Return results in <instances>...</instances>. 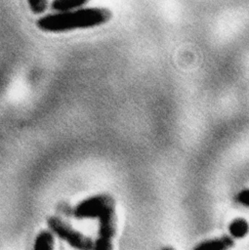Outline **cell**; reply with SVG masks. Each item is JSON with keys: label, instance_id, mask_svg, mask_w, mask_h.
Instances as JSON below:
<instances>
[{"label": "cell", "instance_id": "6da1fadb", "mask_svg": "<svg viewBox=\"0 0 249 250\" xmlns=\"http://www.w3.org/2000/svg\"><path fill=\"white\" fill-rule=\"evenodd\" d=\"M111 17L105 8H78L66 12H55L36 21L39 29L47 32H65L80 28H89L106 22Z\"/></svg>", "mask_w": 249, "mask_h": 250}, {"label": "cell", "instance_id": "7a4b0ae2", "mask_svg": "<svg viewBox=\"0 0 249 250\" xmlns=\"http://www.w3.org/2000/svg\"><path fill=\"white\" fill-rule=\"evenodd\" d=\"M114 212L113 200L107 195H95L80 202L74 209V216L79 219L102 218Z\"/></svg>", "mask_w": 249, "mask_h": 250}, {"label": "cell", "instance_id": "3957f363", "mask_svg": "<svg viewBox=\"0 0 249 250\" xmlns=\"http://www.w3.org/2000/svg\"><path fill=\"white\" fill-rule=\"evenodd\" d=\"M48 225L53 232L60 238L65 240L69 245L77 249H93L94 242L87 236L73 229L62 220L52 217L48 220Z\"/></svg>", "mask_w": 249, "mask_h": 250}, {"label": "cell", "instance_id": "277c9868", "mask_svg": "<svg viewBox=\"0 0 249 250\" xmlns=\"http://www.w3.org/2000/svg\"><path fill=\"white\" fill-rule=\"evenodd\" d=\"M88 0H53L51 9L55 12H66L84 7Z\"/></svg>", "mask_w": 249, "mask_h": 250}, {"label": "cell", "instance_id": "5b68a950", "mask_svg": "<svg viewBox=\"0 0 249 250\" xmlns=\"http://www.w3.org/2000/svg\"><path fill=\"white\" fill-rule=\"evenodd\" d=\"M232 244V239L228 236H224L221 238L216 239H210L206 240L204 242H201L198 244L196 249H202V250H221L228 248Z\"/></svg>", "mask_w": 249, "mask_h": 250}, {"label": "cell", "instance_id": "8992f818", "mask_svg": "<svg viewBox=\"0 0 249 250\" xmlns=\"http://www.w3.org/2000/svg\"><path fill=\"white\" fill-rule=\"evenodd\" d=\"M54 237L53 234L48 230L41 231L34 242V249L36 250H49L53 249Z\"/></svg>", "mask_w": 249, "mask_h": 250}, {"label": "cell", "instance_id": "52a82bcc", "mask_svg": "<svg viewBox=\"0 0 249 250\" xmlns=\"http://www.w3.org/2000/svg\"><path fill=\"white\" fill-rule=\"evenodd\" d=\"M249 227L243 219H235L229 225V232L233 237H243L248 232Z\"/></svg>", "mask_w": 249, "mask_h": 250}, {"label": "cell", "instance_id": "ba28073f", "mask_svg": "<svg viewBox=\"0 0 249 250\" xmlns=\"http://www.w3.org/2000/svg\"><path fill=\"white\" fill-rule=\"evenodd\" d=\"M30 11L35 15H40L44 13L47 9V0H26Z\"/></svg>", "mask_w": 249, "mask_h": 250}, {"label": "cell", "instance_id": "9c48e42d", "mask_svg": "<svg viewBox=\"0 0 249 250\" xmlns=\"http://www.w3.org/2000/svg\"><path fill=\"white\" fill-rule=\"evenodd\" d=\"M235 200L237 203L249 207V189H243L238 192L235 196Z\"/></svg>", "mask_w": 249, "mask_h": 250}]
</instances>
